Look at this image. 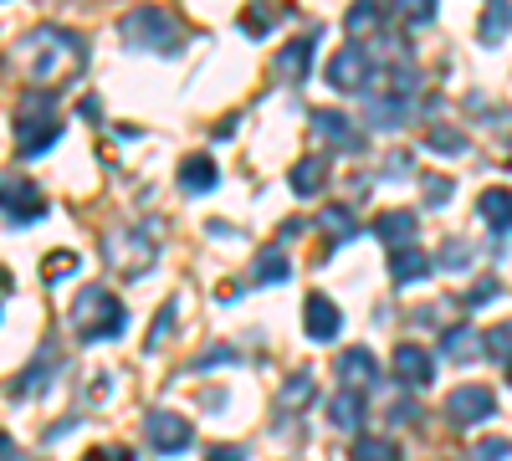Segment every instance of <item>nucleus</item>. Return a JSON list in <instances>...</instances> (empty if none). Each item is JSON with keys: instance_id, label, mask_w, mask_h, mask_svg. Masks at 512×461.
<instances>
[{"instance_id": "f257e3e1", "label": "nucleus", "mask_w": 512, "mask_h": 461, "mask_svg": "<svg viewBox=\"0 0 512 461\" xmlns=\"http://www.w3.org/2000/svg\"><path fill=\"white\" fill-rule=\"evenodd\" d=\"M11 67L26 82H36V93L41 88L47 93L67 88V82L88 67V41H82L77 31H67V26H36L11 47Z\"/></svg>"}, {"instance_id": "f03ea898", "label": "nucleus", "mask_w": 512, "mask_h": 461, "mask_svg": "<svg viewBox=\"0 0 512 461\" xmlns=\"http://www.w3.org/2000/svg\"><path fill=\"white\" fill-rule=\"evenodd\" d=\"M72 328H77V339L82 344H108V339H123V328H128V308L118 303V292L103 287V282H88L77 292V303H72Z\"/></svg>"}, {"instance_id": "7ed1b4c3", "label": "nucleus", "mask_w": 512, "mask_h": 461, "mask_svg": "<svg viewBox=\"0 0 512 461\" xmlns=\"http://www.w3.org/2000/svg\"><path fill=\"white\" fill-rule=\"evenodd\" d=\"M118 36H123V47H134V52H159V57H180L185 52V26L169 16L164 6L128 11L118 21Z\"/></svg>"}, {"instance_id": "20e7f679", "label": "nucleus", "mask_w": 512, "mask_h": 461, "mask_svg": "<svg viewBox=\"0 0 512 461\" xmlns=\"http://www.w3.org/2000/svg\"><path fill=\"white\" fill-rule=\"evenodd\" d=\"M16 154L21 159H36V154H47L57 139H62V118H57V108H52V93H26L21 98V108H16Z\"/></svg>"}, {"instance_id": "39448f33", "label": "nucleus", "mask_w": 512, "mask_h": 461, "mask_svg": "<svg viewBox=\"0 0 512 461\" xmlns=\"http://www.w3.org/2000/svg\"><path fill=\"white\" fill-rule=\"evenodd\" d=\"M103 262H108L113 277L134 282V277H144L159 262V241H149L144 231H108L103 236Z\"/></svg>"}, {"instance_id": "423d86ee", "label": "nucleus", "mask_w": 512, "mask_h": 461, "mask_svg": "<svg viewBox=\"0 0 512 461\" xmlns=\"http://www.w3.org/2000/svg\"><path fill=\"white\" fill-rule=\"evenodd\" d=\"M0 216L11 226H31V221L47 216V195H41V185L26 180L21 170H6L0 175Z\"/></svg>"}, {"instance_id": "0eeeda50", "label": "nucleus", "mask_w": 512, "mask_h": 461, "mask_svg": "<svg viewBox=\"0 0 512 461\" xmlns=\"http://www.w3.org/2000/svg\"><path fill=\"white\" fill-rule=\"evenodd\" d=\"M144 436H149V446L159 456H180V451L195 446V426L185 421V415H175V410H149L144 415Z\"/></svg>"}, {"instance_id": "6e6552de", "label": "nucleus", "mask_w": 512, "mask_h": 461, "mask_svg": "<svg viewBox=\"0 0 512 461\" xmlns=\"http://www.w3.org/2000/svg\"><path fill=\"white\" fill-rule=\"evenodd\" d=\"M364 77H374V52L364 47V41H349V47H338L333 62H328V82L338 93H359Z\"/></svg>"}, {"instance_id": "1a4fd4ad", "label": "nucleus", "mask_w": 512, "mask_h": 461, "mask_svg": "<svg viewBox=\"0 0 512 461\" xmlns=\"http://www.w3.org/2000/svg\"><path fill=\"white\" fill-rule=\"evenodd\" d=\"M497 415V395L487 385H456L446 395V421L451 426H482Z\"/></svg>"}, {"instance_id": "9d476101", "label": "nucleus", "mask_w": 512, "mask_h": 461, "mask_svg": "<svg viewBox=\"0 0 512 461\" xmlns=\"http://www.w3.org/2000/svg\"><path fill=\"white\" fill-rule=\"evenodd\" d=\"M308 123H313V134H318V139H328L333 149H344V154H359V149L369 144L364 129H354V118H349V113H338V108H313Z\"/></svg>"}, {"instance_id": "9b49d317", "label": "nucleus", "mask_w": 512, "mask_h": 461, "mask_svg": "<svg viewBox=\"0 0 512 461\" xmlns=\"http://www.w3.org/2000/svg\"><path fill=\"white\" fill-rule=\"evenodd\" d=\"M333 374H338V385H344V390H359V395H369V385L379 380V359L369 354V344H354V349H344V354H338Z\"/></svg>"}, {"instance_id": "f8f14e48", "label": "nucleus", "mask_w": 512, "mask_h": 461, "mask_svg": "<svg viewBox=\"0 0 512 461\" xmlns=\"http://www.w3.org/2000/svg\"><path fill=\"white\" fill-rule=\"evenodd\" d=\"M303 328H308V339H313V344L338 339V328H344V313H338V303L328 298V292H308V303H303Z\"/></svg>"}, {"instance_id": "ddd939ff", "label": "nucleus", "mask_w": 512, "mask_h": 461, "mask_svg": "<svg viewBox=\"0 0 512 461\" xmlns=\"http://www.w3.org/2000/svg\"><path fill=\"white\" fill-rule=\"evenodd\" d=\"M313 52H318V36H292L287 47L277 52V62H272V72L282 77V82H308V62H313Z\"/></svg>"}, {"instance_id": "4468645a", "label": "nucleus", "mask_w": 512, "mask_h": 461, "mask_svg": "<svg viewBox=\"0 0 512 461\" xmlns=\"http://www.w3.org/2000/svg\"><path fill=\"white\" fill-rule=\"evenodd\" d=\"M395 380L410 385V390H425V385L436 380V359L425 354L420 344H400L395 349Z\"/></svg>"}, {"instance_id": "2eb2a0df", "label": "nucleus", "mask_w": 512, "mask_h": 461, "mask_svg": "<svg viewBox=\"0 0 512 461\" xmlns=\"http://www.w3.org/2000/svg\"><path fill=\"white\" fill-rule=\"evenodd\" d=\"M364 118H369V129H400V123L410 118V98H395V93H364Z\"/></svg>"}, {"instance_id": "dca6fc26", "label": "nucleus", "mask_w": 512, "mask_h": 461, "mask_svg": "<svg viewBox=\"0 0 512 461\" xmlns=\"http://www.w3.org/2000/svg\"><path fill=\"white\" fill-rule=\"evenodd\" d=\"M216 185H221V170H216L210 154H185L180 159V190L185 195H210Z\"/></svg>"}, {"instance_id": "f3484780", "label": "nucleus", "mask_w": 512, "mask_h": 461, "mask_svg": "<svg viewBox=\"0 0 512 461\" xmlns=\"http://www.w3.org/2000/svg\"><path fill=\"white\" fill-rule=\"evenodd\" d=\"M369 231H374V241H384L390 251L395 246H410L415 241V211H379Z\"/></svg>"}, {"instance_id": "a211bd4d", "label": "nucleus", "mask_w": 512, "mask_h": 461, "mask_svg": "<svg viewBox=\"0 0 512 461\" xmlns=\"http://www.w3.org/2000/svg\"><path fill=\"white\" fill-rule=\"evenodd\" d=\"M425 272H431V257H425L415 241L390 251V277H395V287H410V282H420Z\"/></svg>"}, {"instance_id": "6ab92c4d", "label": "nucleus", "mask_w": 512, "mask_h": 461, "mask_svg": "<svg viewBox=\"0 0 512 461\" xmlns=\"http://www.w3.org/2000/svg\"><path fill=\"white\" fill-rule=\"evenodd\" d=\"M287 185H292V195H318L323 185H328V159L323 154H308V159H297L292 164V175H287Z\"/></svg>"}, {"instance_id": "aec40b11", "label": "nucleus", "mask_w": 512, "mask_h": 461, "mask_svg": "<svg viewBox=\"0 0 512 461\" xmlns=\"http://www.w3.org/2000/svg\"><path fill=\"white\" fill-rule=\"evenodd\" d=\"M287 277H292V262H287L282 246H262V251H256V262H251V282L256 287H277Z\"/></svg>"}, {"instance_id": "412c9836", "label": "nucleus", "mask_w": 512, "mask_h": 461, "mask_svg": "<svg viewBox=\"0 0 512 461\" xmlns=\"http://www.w3.org/2000/svg\"><path fill=\"white\" fill-rule=\"evenodd\" d=\"M364 415H369V405H364L359 390H338V395L328 400V421H333L338 431H359Z\"/></svg>"}, {"instance_id": "4be33fe9", "label": "nucleus", "mask_w": 512, "mask_h": 461, "mask_svg": "<svg viewBox=\"0 0 512 461\" xmlns=\"http://www.w3.org/2000/svg\"><path fill=\"white\" fill-rule=\"evenodd\" d=\"M477 216H482L497 236H507V231H512V190H482Z\"/></svg>"}, {"instance_id": "5701e85b", "label": "nucleus", "mask_w": 512, "mask_h": 461, "mask_svg": "<svg viewBox=\"0 0 512 461\" xmlns=\"http://www.w3.org/2000/svg\"><path fill=\"white\" fill-rule=\"evenodd\" d=\"M379 21H384V6H379V0H354L349 16H344V31L359 41V36H374V31H379Z\"/></svg>"}, {"instance_id": "b1692460", "label": "nucleus", "mask_w": 512, "mask_h": 461, "mask_svg": "<svg viewBox=\"0 0 512 461\" xmlns=\"http://www.w3.org/2000/svg\"><path fill=\"white\" fill-rule=\"evenodd\" d=\"M441 354H446L451 364H466V359L477 354V333L466 328V323H451V328L441 333Z\"/></svg>"}, {"instance_id": "393cba45", "label": "nucleus", "mask_w": 512, "mask_h": 461, "mask_svg": "<svg viewBox=\"0 0 512 461\" xmlns=\"http://www.w3.org/2000/svg\"><path fill=\"white\" fill-rule=\"evenodd\" d=\"M52 369H57V354H52V344L41 349L36 359H31V369L16 380V395H31V390H47V380H52Z\"/></svg>"}, {"instance_id": "a878e982", "label": "nucleus", "mask_w": 512, "mask_h": 461, "mask_svg": "<svg viewBox=\"0 0 512 461\" xmlns=\"http://www.w3.org/2000/svg\"><path fill=\"white\" fill-rule=\"evenodd\" d=\"M318 226H323V231H328L338 246L359 236V221H354V211H349V205H328V211L318 216Z\"/></svg>"}, {"instance_id": "bb28decb", "label": "nucleus", "mask_w": 512, "mask_h": 461, "mask_svg": "<svg viewBox=\"0 0 512 461\" xmlns=\"http://www.w3.org/2000/svg\"><path fill=\"white\" fill-rule=\"evenodd\" d=\"M507 31H512V0H492V6L482 11V41H487V47H497Z\"/></svg>"}, {"instance_id": "cd10ccee", "label": "nucleus", "mask_w": 512, "mask_h": 461, "mask_svg": "<svg viewBox=\"0 0 512 461\" xmlns=\"http://www.w3.org/2000/svg\"><path fill=\"white\" fill-rule=\"evenodd\" d=\"M349 456H354V461H400V446L384 441V436H359Z\"/></svg>"}, {"instance_id": "c85d7f7f", "label": "nucleus", "mask_w": 512, "mask_h": 461, "mask_svg": "<svg viewBox=\"0 0 512 461\" xmlns=\"http://www.w3.org/2000/svg\"><path fill=\"white\" fill-rule=\"evenodd\" d=\"M482 349H487L497 364H507V380H512V318H507V323H497V328L487 333Z\"/></svg>"}, {"instance_id": "c756f323", "label": "nucleus", "mask_w": 512, "mask_h": 461, "mask_svg": "<svg viewBox=\"0 0 512 461\" xmlns=\"http://www.w3.org/2000/svg\"><path fill=\"white\" fill-rule=\"evenodd\" d=\"M313 400V374L303 369V374H292V385H282V405L287 410H303Z\"/></svg>"}, {"instance_id": "7c9ffc66", "label": "nucleus", "mask_w": 512, "mask_h": 461, "mask_svg": "<svg viewBox=\"0 0 512 461\" xmlns=\"http://www.w3.org/2000/svg\"><path fill=\"white\" fill-rule=\"evenodd\" d=\"M226 364H236V349H231V344H216V349H200L190 369L205 374V369H226Z\"/></svg>"}, {"instance_id": "2f4dec72", "label": "nucleus", "mask_w": 512, "mask_h": 461, "mask_svg": "<svg viewBox=\"0 0 512 461\" xmlns=\"http://www.w3.org/2000/svg\"><path fill=\"white\" fill-rule=\"evenodd\" d=\"M436 6H441V0H400V16L410 26H431L436 21Z\"/></svg>"}, {"instance_id": "473e14b6", "label": "nucleus", "mask_w": 512, "mask_h": 461, "mask_svg": "<svg viewBox=\"0 0 512 461\" xmlns=\"http://www.w3.org/2000/svg\"><path fill=\"white\" fill-rule=\"evenodd\" d=\"M267 21H272V0H256L251 11H241V31H246V36H262Z\"/></svg>"}, {"instance_id": "72a5a7b5", "label": "nucleus", "mask_w": 512, "mask_h": 461, "mask_svg": "<svg viewBox=\"0 0 512 461\" xmlns=\"http://www.w3.org/2000/svg\"><path fill=\"white\" fill-rule=\"evenodd\" d=\"M425 144L441 149V154H466V134H456V129H431V134H425Z\"/></svg>"}, {"instance_id": "f704fd0d", "label": "nucleus", "mask_w": 512, "mask_h": 461, "mask_svg": "<svg viewBox=\"0 0 512 461\" xmlns=\"http://www.w3.org/2000/svg\"><path fill=\"white\" fill-rule=\"evenodd\" d=\"M175 313H180L175 303H164V308L154 313V328H149V339H144L149 349H159V344H164V333H169V328H175Z\"/></svg>"}, {"instance_id": "c9c22d12", "label": "nucleus", "mask_w": 512, "mask_h": 461, "mask_svg": "<svg viewBox=\"0 0 512 461\" xmlns=\"http://www.w3.org/2000/svg\"><path fill=\"white\" fill-rule=\"evenodd\" d=\"M477 461H507L512 456V441H502V436H487V441H477V451H472Z\"/></svg>"}, {"instance_id": "e433bc0d", "label": "nucleus", "mask_w": 512, "mask_h": 461, "mask_svg": "<svg viewBox=\"0 0 512 461\" xmlns=\"http://www.w3.org/2000/svg\"><path fill=\"white\" fill-rule=\"evenodd\" d=\"M451 200V180L446 175H425V205H446Z\"/></svg>"}, {"instance_id": "4c0bfd02", "label": "nucleus", "mask_w": 512, "mask_h": 461, "mask_svg": "<svg viewBox=\"0 0 512 461\" xmlns=\"http://www.w3.org/2000/svg\"><path fill=\"white\" fill-rule=\"evenodd\" d=\"M72 267H77V257H72V251H57V257H47V262H41V277L52 282V277H67Z\"/></svg>"}, {"instance_id": "58836bf2", "label": "nucleus", "mask_w": 512, "mask_h": 461, "mask_svg": "<svg viewBox=\"0 0 512 461\" xmlns=\"http://www.w3.org/2000/svg\"><path fill=\"white\" fill-rule=\"evenodd\" d=\"M492 298H502V282H477L461 303H466V308H482V303H492Z\"/></svg>"}, {"instance_id": "ea45409f", "label": "nucleus", "mask_w": 512, "mask_h": 461, "mask_svg": "<svg viewBox=\"0 0 512 461\" xmlns=\"http://www.w3.org/2000/svg\"><path fill=\"white\" fill-rule=\"evenodd\" d=\"M205 461H246V446H231V441H216V446H205Z\"/></svg>"}, {"instance_id": "a19ab883", "label": "nucleus", "mask_w": 512, "mask_h": 461, "mask_svg": "<svg viewBox=\"0 0 512 461\" xmlns=\"http://www.w3.org/2000/svg\"><path fill=\"white\" fill-rule=\"evenodd\" d=\"M82 461H134V451H128V446H93Z\"/></svg>"}, {"instance_id": "79ce46f5", "label": "nucleus", "mask_w": 512, "mask_h": 461, "mask_svg": "<svg viewBox=\"0 0 512 461\" xmlns=\"http://www.w3.org/2000/svg\"><path fill=\"white\" fill-rule=\"evenodd\" d=\"M466 262H472V246H461V241L451 246V241H446V251H441V267H466Z\"/></svg>"}, {"instance_id": "37998d69", "label": "nucleus", "mask_w": 512, "mask_h": 461, "mask_svg": "<svg viewBox=\"0 0 512 461\" xmlns=\"http://www.w3.org/2000/svg\"><path fill=\"white\" fill-rule=\"evenodd\" d=\"M0 461H26V451H21V446L6 436V431H0Z\"/></svg>"}, {"instance_id": "c03bdc74", "label": "nucleus", "mask_w": 512, "mask_h": 461, "mask_svg": "<svg viewBox=\"0 0 512 461\" xmlns=\"http://www.w3.org/2000/svg\"><path fill=\"white\" fill-rule=\"evenodd\" d=\"M390 421L400 426V421H415V405L410 400H395V410H390Z\"/></svg>"}, {"instance_id": "a18cd8bd", "label": "nucleus", "mask_w": 512, "mask_h": 461, "mask_svg": "<svg viewBox=\"0 0 512 461\" xmlns=\"http://www.w3.org/2000/svg\"><path fill=\"white\" fill-rule=\"evenodd\" d=\"M0 292H11V272L6 267H0Z\"/></svg>"}]
</instances>
